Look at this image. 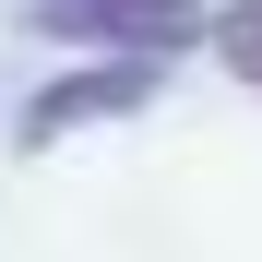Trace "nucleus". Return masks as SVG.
Returning a JSON list of instances; mask_svg holds the SVG:
<instances>
[{
	"label": "nucleus",
	"mask_w": 262,
	"mask_h": 262,
	"mask_svg": "<svg viewBox=\"0 0 262 262\" xmlns=\"http://www.w3.org/2000/svg\"><path fill=\"white\" fill-rule=\"evenodd\" d=\"M36 24H48V36H72V48H107V36L167 48V36H191V0H48Z\"/></svg>",
	"instance_id": "nucleus-1"
},
{
	"label": "nucleus",
	"mask_w": 262,
	"mask_h": 262,
	"mask_svg": "<svg viewBox=\"0 0 262 262\" xmlns=\"http://www.w3.org/2000/svg\"><path fill=\"white\" fill-rule=\"evenodd\" d=\"M143 96V72H107V83H72V96H48L36 107V131H60V119H96V107H131Z\"/></svg>",
	"instance_id": "nucleus-2"
},
{
	"label": "nucleus",
	"mask_w": 262,
	"mask_h": 262,
	"mask_svg": "<svg viewBox=\"0 0 262 262\" xmlns=\"http://www.w3.org/2000/svg\"><path fill=\"white\" fill-rule=\"evenodd\" d=\"M214 48H227V72H250V83H262V0H238V12L214 24Z\"/></svg>",
	"instance_id": "nucleus-3"
}]
</instances>
